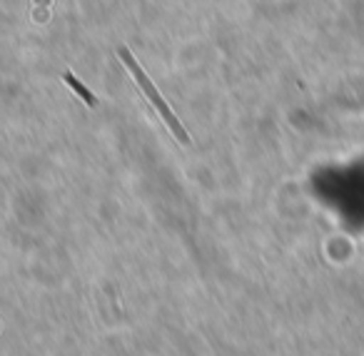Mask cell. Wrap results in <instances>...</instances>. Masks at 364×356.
Instances as JSON below:
<instances>
[{
	"mask_svg": "<svg viewBox=\"0 0 364 356\" xmlns=\"http://www.w3.org/2000/svg\"><path fill=\"white\" fill-rule=\"evenodd\" d=\"M117 55H120V60L125 63L127 70L132 72V77H135V82L142 87V92H145L147 100L152 102V107H155V110L160 112V117H162V120H165V125L170 127L172 135L177 137V142H180V145H190V135H188V132H185V127L180 125V120H177V115L170 110V105H167V102L162 100V95H160V92H157V87L152 85L150 77L145 75V70H142V68L137 65V60H135V58H132V53L127 50L125 45H120V48H117Z\"/></svg>",
	"mask_w": 364,
	"mask_h": 356,
	"instance_id": "obj_1",
	"label": "cell"
},
{
	"mask_svg": "<svg viewBox=\"0 0 364 356\" xmlns=\"http://www.w3.org/2000/svg\"><path fill=\"white\" fill-rule=\"evenodd\" d=\"M65 82H68V85H70V87H73V90H75V92H77V95H80V97H82V100H85V102H87V105H90V107H95V105H97L95 95H92V92H90V90H87V87H85V85H82V82H80V80H77V77H75V75H73V72H65Z\"/></svg>",
	"mask_w": 364,
	"mask_h": 356,
	"instance_id": "obj_2",
	"label": "cell"
}]
</instances>
